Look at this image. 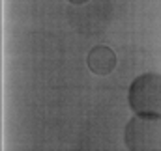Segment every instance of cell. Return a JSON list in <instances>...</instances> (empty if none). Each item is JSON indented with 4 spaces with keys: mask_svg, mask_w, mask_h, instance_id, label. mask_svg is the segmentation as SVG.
Instances as JSON below:
<instances>
[{
    "mask_svg": "<svg viewBox=\"0 0 161 151\" xmlns=\"http://www.w3.org/2000/svg\"><path fill=\"white\" fill-rule=\"evenodd\" d=\"M86 64L94 75L105 76L116 67V54L107 45H96L86 58Z\"/></svg>",
    "mask_w": 161,
    "mask_h": 151,
    "instance_id": "3",
    "label": "cell"
},
{
    "mask_svg": "<svg viewBox=\"0 0 161 151\" xmlns=\"http://www.w3.org/2000/svg\"><path fill=\"white\" fill-rule=\"evenodd\" d=\"M129 151H161V116H135L124 131Z\"/></svg>",
    "mask_w": 161,
    "mask_h": 151,
    "instance_id": "2",
    "label": "cell"
},
{
    "mask_svg": "<svg viewBox=\"0 0 161 151\" xmlns=\"http://www.w3.org/2000/svg\"><path fill=\"white\" fill-rule=\"evenodd\" d=\"M129 107L137 116H161V75L144 73L129 86Z\"/></svg>",
    "mask_w": 161,
    "mask_h": 151,
    "instance_id": "1",
    "label": "cell"
},
{
    "mask_svg": "<svg viewBox=\"0 0 161 151\" xmlns=\"http://www.w3.org/2000/svg\"><path fill=\"white\" fill-rule=\"evenodd\" d=\"M69 4H73V6H82V4H86L88 0H68Z\"/></svg>",
    "mask_w": 161,
    "mask_h": 151,
    "instance_id": "4",
    "label": "cell"
}]
</instances>
